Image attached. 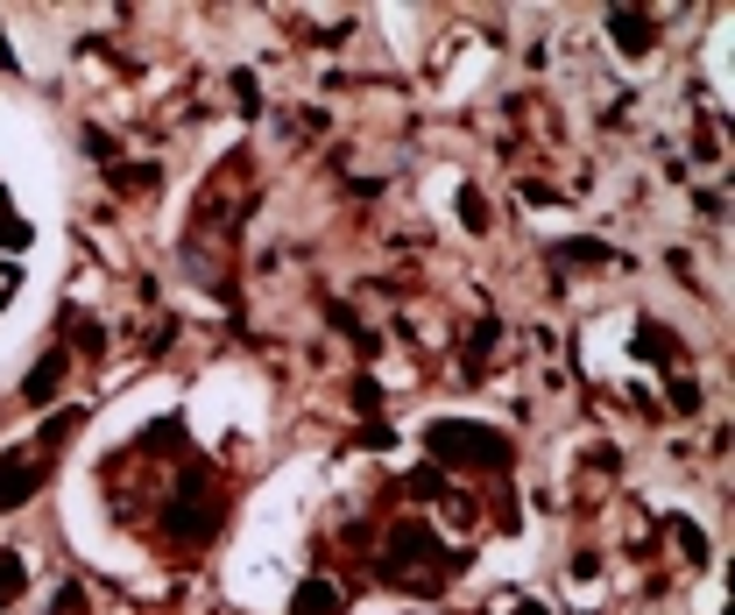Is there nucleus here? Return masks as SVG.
<instances>
[{"label":"nucleus","instance_id":"1","mask_svg":"<svg viewBox=\"0 0 735 615\" xmlns=\"http://www.w3.org/2000/svg\"><path fill=\"white\" fill-rule=\"evenodd\" d=\"M431 446H439V453H460V460H502V453H509L495 431H453V425L431 431Z\"/></svg>","mask_w":735,"mask_h":615}]
</instances>
